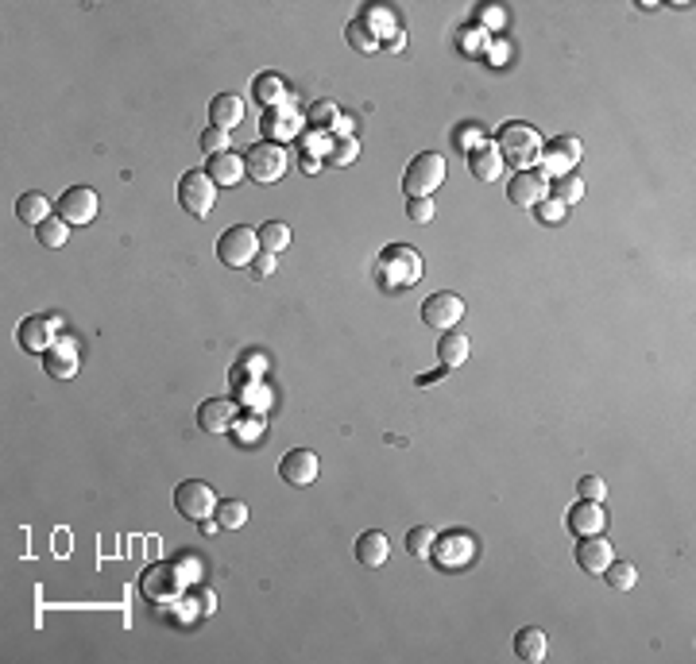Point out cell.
Masks as SVG:
<instances>
[{"mask_svg": "<svg viewBox=\"0 0 696 664\" xmlns=\"http://www.w3.org/2000/svg\"><path fill=\"white\" fill-rule=\"evenodd\" d=\"M495 147H499L507 166H514V171H531V166H538V159H541L546 139H541L531 124H503Z\"/></svg>", "mask_w": 696, "mask_h": 664, "instance_id": "obj_1", "label": "cell"}, {"mask_svg": "<svg viewBox=\"0 0 696 664\" xmlns=\"http://www.w3.org/2000/svg\"><path fill=\"white\" fill-rule=\"evenodd\" d=\"M445 181V159L437 151H425L418 159H410L406 174H403V193L410 198H430V193Z\"/></svg>", "mask_w": 696, "mask_h": 664, "instance_id": "obj_2", "label": "cell"}, {"mask_svg": "<svg viewBox=\"0 0 696 664\" xmlns=\"http://www.w3.org/2000/svg\"><path fill=\"white\" fill-rule=\"evenodd\" d=\"M422 279V255L415 247H387L379 259V282L387 290H398V286H415Z\"/></svg>", "mask_w": 696, "mask_h": 664, "instance_id": "obj_3", "label": "cell"}, {"mask_svg": "<svg viewBox=\"0 0 696 664\" xmlns=\"http://www.w3.org/2000/svg\"><path fill=\"white\" fill-rule=\"evenodd\" d=\"M217 494L210 483H201V479H186V483H178L174 487V510L178 518H186V522H205V518H213L217 514Z\"/></svg>", "mask_w": 696, "mask_h": 664, "instance_id": "obj_4", "label": "cell"}, {"mask_svg": "<svg viewBox=\"0 0 696 664\" xmlns=\"http://www.w3.org/2000/svg\"><path fill=\"white\" fill-rule=\"evenodd\" d=\"M260 252H263V247H260V232L244 228V225L221 232V240H217V259H221L225 267H252Z\"/></svg>", "mask_w": 696, "mask_h": 664, "instance_id": "obj_5", "label": "cell"}, {"mask_svg": "<svg viewBox=\"0 0 696 664\" xmlns=\"http://www.w3.org/2000/svg\"><path fill=\"white\" fill-rule=\"evenodd\" d=\"M244 166H248V178L252 181H263V186H271V181H279L282 174H287V147H279V143H252L248 155H244Z\"/></svg>", "mask_w": 696, "mask_h": 664, "instance_id": "obj_6", "label": "cell"}, {"mask_svg": "<svg viewBox=\"0 0 696 664\" xmlns=\"http://www.w3.org/2000/svg\"><path fill=\"white\" fill-rule=\"evenodd\" d=\"M213 201H217V181L210 174H205V171L183 174V181H178V205H183L190 217L205 220L213 213Z\"/></svg>", "mask_w": 696, "mask_h": 664, "instance_id": "obj_7", "label": "cell"}, {"mask_svg": "<svg viewBox=\"0 0 696 664\" xmlns=\"http://www.w3.org/2000/svg\"><path fill=\"white\" fill-rule=\"evenodd\" d=\"M460 317H464L460 294L442 290V294H430L422 302V324H425V329H433V332H453Z\"/></svg>", "mask_w": 696, "mask_h": 664, "instance_id": "obj_8", "label": "cell"}, {"mask_svg": "<svg viewBox=\"0 0 696 664\" xmlns=\"http://www.w3.org/2000/svg\"><path fill=\"white\" fill-rule=\"evenodd\" d=\"M580 163V139L576 136H558L553 143H546L541 147V174L546 178H565V174H573V166Z\"/></svg>", "mask_w": 696, "mask_h": 664, "instance_id": "obj_9", "label": "cell"}, {"mask_svg": "<svg viewBox=\"0 0 696 664\" xmlns=\"http://www.w3.org/2000/svg\"><path fill=\"white\" fill-rule=\"evenodd\" d=\"M549 198V178L541 171H519L507 181V201L514 209H538Z\"/></svg>", "mask_w": 696, "mask_h": 664, "instance_id": "obj_10", "label": "cell"}, {"mask_svg": "<svg viewBox=\"0 0 696 664\" xmlns=\"http://www.w3.org/2000/svg\"><path fill=\"white\" fill-rule=\"evenodd\" d=\"M55 209H58V217L67 220V225H89V220L101 213V198L89 186H70L58 198Z\"/></svg>", "mask_w": 696, "mask_h": 664, "instance_id": "obj_11", "label": "cell"}, {"mask_svg": "<svg viewBox=\"0 0 696 664\" xmlns=\"http://www.w3.org/2000/svg\"><path fill=\"white\" fill-rule=\"evenodd\" d=\"M317 472H321L317 452H309V448H294V452L282 456V464H279L282 483H290V487H309L317 479Z\"/></svg>", "mask_w": 696, "mask_h": 664, "instance_id": "obj_12", "label": "cell"}, {"mask_svg": "<svg viewBox=\"0 0 696 664\" xmlns=\"http://www.w3.org/2000/svg\"><path fill=\"white\" fill-rule=\"evenodd\" d=\"M198 425L205 429V433H232L236 429V402L232 398H210V402H201V410H198Z\"/></svg>", "mask_w": 696, "mask_h": 664, "instance_id": "obj_13", "label": "cell"}, {"mask_svg": "<svg viewBox=\"0 0 696 664\" xmlns=\"http://www.w3.org/2000/svg\"><path fill=\"white\" fill-rule=\"evenodd\" d=\"M615 560V549H611V541L603 537V533H596V537H580L576 544V564L580 571H588V576H600L603 568H608Z\"/></svg>", "mask_w": 696, "mask_h": 664, "instance_id": "obj_14", "label": "cell"}, {"mask_svg": "<svg viewBox=\"0 0 696 664\" xmlns=\"http://www.w3.org/2000/svg\"><path fill=\"white\" fill-rule=\"evenodd\" d=\"M50 329H55L50 317H28L20 324V348L31 351V356H47L50 344L58 341V332H50Z\"/></svg>", "mask_w": 696, "mask_h": 664, "instance_id": "obj_15", "label": "cell"}, {"mask_svg": "<svg viewBox=\"0 0 696 664\" xmlns=\"http://www.w3.org/2000/svg\"><path fill=\"white\" fill-rule=\"evenodd\" d=\"M603 526H608V514H603V506L600 502H580L569 510V529L580 533V537H596V533H603Z\"/></svg>", "mask_w": 696, "mask_h": 664, "instance_id": "obj_16", "label": "cell"}, {"mask_svg": "<svg viewBox=\"0 0 696 664\" xmlns=\"http://www.w3.org/2000/svg\"><path fill=\"white\" fill-rule=\"evenodd\" d=\"M47 371L55 375V379H74V375H77V348H74L70 336L58 332V341L50 344V351H47Z\"/></svg>", "mask_w": 696, "mask_h": 664, "instance_id": "obj_17", "label": "cell"}, {"mask_svg": "<svg viewBox=\"0 0 696 664\" xmlns=\"http://www.w3.org/2000/svg\"><path fill=\"white\" fill-rule=\"evenodd\" d=\"M205 174H210L217 186H240V181L248 178V166H244L240 155L225 151V155H213L210 166H205Z\"/></svg>", "mask_w": 696, "mask_h": 664, "instance_id": "obj_18", "label": "cell"}, {"mask_svg": "<svg viewBox=\"0 0 696 664\" xmlns=\"http://www.w3.org/2000/svg\"><path fill=\"white\" fill-rule=\"evenodd\" d=\"M472 356V341L464 332H442V341H437V359H442L445 371H457L460 363H468Z\"/></svg>", "mask_w": 696, "mask_h": 664, "instance_id": "obj_19", "label": "cell"}, {"mask_svg": "<svg viewBox=\"0 0 696 664\" xmlns=\"http://www.w3.org/2000/svg\"><path fill=\"white\" fill-rule=\"evenodd\" d=\"M240 120H244V101L236 93H217L213 105H210V124L232 132V128H236Z\"/></svg>", "mask_w": 696, "mask_h": 664, "instance_id": "obj_20", "label": "cell"}, {"mask_svg": "<svg viewBox=\"0 0 696 664\" xmlns=\"http://www.w3.org/2000/svg\"><path fill=\"white\" fill-rule=\"evenodd\" d=\"M387 553H391V544H387V533L379 529H368V533H360V541H356V560L364 568H379Z\"/></svg>", "mask_w": 696, "mask_h": 664, "instance_id": "obj_21", "label": "cell"}, {"mask_svg": "<svg viewBox=\"0 0 696 664\" xmlns=\"http://www.w3.org/2000/svg\"><path fill=\"white\" fill-rule=\"evenodd\" d=\"M302 128V120H299V112H294L290 105L287 109H271L267 116H263V132L271 136V143H279V139H290L294 132H299Z\"/></svg>", "mask_w": 696, "mask_h": 664, "instance_id": "obj_22", "label": "cell"}, {"mask_svg": "<svg viewBox=\"0 0 696 664\" xmlns=\"http://www.w3.org/2000/svg\"><path fill=\"white\" fill-rule=\"evenodd\" d=\"M468 166H472V178H480V181L503 178V155H499V147H492V143H484L480 151H472Z\"/></svg>", "mask_w": 696, "mask_h": 664, "instance_id": "obj_23", "label": "cell"}, {"mask_svg": "<svg viewBox=\"0 0 696 664\" xmlns=\"http://www.w3.org/2000/svg\"><path fill=\"white\" fill-rule=\"evenodd\" d=\"M252 89H255V101H260V105H267V109H279V105H287V101H290L287 82H282L279 74H260Z\"/></svg>", "mask_w": 696, "mask_h": 664, "instance_id": "obj_24", "label": "cell"}, {"mask_svg": "<svg viewBox=\"0 0 696 664\" xmlns=\"http://www.w3.org/2000/svg\"><path fill=\"white\" fill-rule=\"evenodd\" d=\"M514 653H519V660L526 664H538L541 657H546V633L534 630V626H526L514 633Z\"/></svg>", "mask_w": 696, "mask_h": 664, "instance_id": "obj_25", "label": "cell"}, {"mask_svg": "<svg viewBox=\"0 0 696 664\" xmlns=\"http://www.w3.org/2000/svg\"><path fill=\"white\" fill-rule=\"evenodd\" d=\"M50 209H55V205H50L43 193H23V198L16 201V217L23 220V225H31V228L43 225V220L50 217Z\"/></svg>", "mask_w": 696, "mask_h": 664, "instance_id": "obj_26", "label": "cell"}, {"mask_svg": "<svg viewBox=\"0 0 696 664\" xmlns=\"http://www.w3.org/2000/svg\"><path fill=\"white\" fill-rule=\"evenodd\" d=\"M549 193H553V201H561L565 209H569V205H576L580 198H584V178H576V174L553 178L549 181Z\"/></svg>", "mask_w": 696, "mask_h": 664, "instance_id": "obj_27", "label": "cell"}, {"mask_svg": "<svg viewBox=\"0 0 696 664\" xmlns=\"http://www.w3.org/2000/svg\"><path fill=\"white\" fill-rule=\"evenodd\" d=\"M255 232H260V247H263V252L279 255V252H287V247H290V228L282 225V220H267V225H260Z\"/></svg>", "mask_w": 696, "mask_h": 664, "instance_id": "obj_28", "label": "cell"}, {"mask_svg": "<svg viewBox=\"0 0 696 664\" xmlns=\"http://www.w3.org/2000/svg\"><path fill=\"white\" fill-rule=\"evenodd\" d=\"M600 576L608 580L615 591H630V588H635V583H638V571H635V564H630V560H611V564L603 568Z\"/></svg>", "mask_w": 696, "mask_h": 664, "instance_id": "obj_29", "label": "cell"}, {"mask_svg": "<svg viewBox=\"0 0 696 664\" xmlns=\"http://www.w3.org/2000/svg\"><path fill=\"white\" fill-rule=\"evenodd\" d=\"M344 39H348V43H352V47L360 50V55H376V50L383 47L379 39L371 35V28H368L364 20H352V23H348V28H344Z\"/></svg>", "mask_w": 696, "mask_h": 664, "instance_id": "obj_30", "label": "cell"}, {"mask_svg": "<svg viewBox=\"0 0 696 664\" xmlns=\"http://www.w3.org/2000/svg\"><path fill=\"white\" fill-rule=\"evenodd\" d=\"M433 544H437V533L430 526H415L406 533V553L418 556V560H430L433 556Z\"/></svg>", "mask_w": 696, "mask_h": 664, "instance_id": "obj_31", "label": "cell"}, {"mask_svg": "<svg viewBox=\"0 0 696 664\" xmlns=\"http://www.w3.org/2000/svg\"><path fill=\"white\" fill-rule=\"evenodd\" d=\"M364 23L371 28V35L379 39V43H387V39H395L398 28H395V16L387 8H364Z\"/></svg>", "mask_w": 696, "mask_h": 664, "instance_id": "obj_32", "label": "cell"}, {"mask_svg": "<svg viewBox=\"0 0 696 664\" xmlns=\"http://www.w3.org/2000/svg\"><path fill=\"white\" fill-rule=\"evenodd\" d=\"M35 236L43 240L47 247H62V243L70 240V225H67V220H62V217H47L43 225L35 228Z\"/></svg>", "mask_w": 696, "mask_h": 664, "instance_id": "obj_33", "label": "cell"}, {"mask_svg": "<svg viewBox=\"0 0 696 664\" xmlns=\"http://www.w3.org/2000/svg\"><path fill=\"white\" fill-rule=\"evenodd\" d=\"M244 522H248V506H244V502L232 499V502L217 506V526H221V529H240Z\"/></svg>", "mask_w": 696, "mask_h": 664, "instance_id": "obj_34", "label": "cell"}, {"mask_svg": "<svg viewBox=\"0 0 696 664\" xmlns=\"http://www.w3.org/2000/svg\"><path fill=\"white\" fill-rule=\"evenodd\" d=\"M198 143H201V151L210 155V159H213V155H225V151L232 147V139H228V132H225V128H213V124L205 128Z\"/></svg>", "mask_w": 696, "mask_h": 664, "instance_id": "obj_35", "label": "cell"}, {"mask_svg": "<svg viewBox=\"0 0 696 664\" xmlns=\"http://www.w3.org/2000/svg\"><path fill=\"white\" fill-rule=\"evenodd\" d=\"M356 155H360V143H356L352 136H344V139H337V143H333V151L326 155V159H329L333 166H344V163H352Z\"/></svg>", "mask_w": 696, "mask_h": 664, "instance_id": "obj_36", "label": "cell"}, {"mask_svg": "<svg viewBox=\"0 0 696 664\" xmlns=\"http://www.w3.org/2000/svg\"><path fill=\"white\" fill-rule=\"evenodd\" d=\"M457 147L460 151H480L484 147V128H476V124H460L457 128Z\"/></svg>", "mask_w": 696, "mask_h": 664, "instance_id": "obj_37", "label": "cell"}, {"mask_svg": "<svg viewBox=\"0 0 696 664\" xmlns=\"http://www.w3.org/2000/svg\"><path fill=\"white\" fill-rule=\"evenodd\" d=\"M406 217L415 220V225H430V220H433V201L430 198H410L406 201Z\"/></svg>", "mask_w": 696, "mask_h": 664, "instance_id": "obj_38", "label": "cell"}, {"mask_svg": "<svg viewBox=\"0 0 696 664\" xmlns=\"http://www.w3.org/2000/svg\"><path fill=\"white\" fill-rule=\"evenodd\" d=\"M576 487H580V499H588V502H603V494H608V487H603L600 475H584Z\"/></svg>", "mask_w": 696, "mask_h": 664, "instance_id": "obj_39", "label": "cell"}, {"mask_svg": "<svg viewBox=\"0 0 696 664\" xmlns=\"http://www.w3.org/2000/svg\"><path fill=\"white\" fill-rule=\"evenodd\" d=\"M337 105H333V101H317V105L314 109H309V120H314V124H321V128H326V124H333V120H337Z\"/></svg>", "mask_w": 696, "mask_h": 664, "instance_id": "obj_40", "label": "cell"}, {"mask_svg": "<svg viewBox=\"0 0 696 664\" xmlns=\"http://www.w3.org/2000/svg\"><path fill=\"white\" fill-rule=\"evenodd\" d=\"M252 275L255 279H271V275H275V252H260V255H255Z\"/></svg>", "mask_w": 696, "mask_h": 664, "instance_id": "obj_41", "label": "cell"}, {"mask_svg": "<svg viewBox=\"0 0 696 664\" xmlns=\"http://www.w3.org/2000/svg\"><path fill=\"white\" fill-rule=\"evenodd\" d=\"M538 209H541V217H546V220H561L565 217V205L561 201H541Z\"/></svg>", "mask_w": 696, "mask_h": 664, "instance_id": "obj_42", "label": "cell"}, {"mask_svg": "<svg viewBox=\"0 0 696 664\" xmlns=\"http://www.w3.org/2000/svg\"><path fill=\"white\" fill-rule=\"evenodd\" d=\"M198 598H201V615H213V606H217V598L210 588H198Z\"/></svg>", "mask_w": 696, "mask_h": 664, "instance_id": "obj_43", "label": "cell"}, {"mask_svg": "<svg viewBox=\"0 0 696 664\" xmlns=\"http://www.w3.org/2000/svg\"><path fill=\"white\" fill-rule=\"evenodd\" d=\"M302 171H306V174L321 171V159H314V155H306V159H302Z\"/></svg>", "mask_w": 696, "mask_h": 664, "instance_id": "obj_44", "label": "cell"}, {"mask_svg": "<svg viewBox=\"0 0 696 664\" xmlns=\"http://www.w3.org/2000/svg\"><path fill=\"white\" fill-rule=\"evenodd\" d=\"M383 47H387V50H403V31H398L395 39H387V43H383Z\"/></svg>", "mask_w": 696, "mask_h": 664, "instance_id": "obj_45", "label": "cell"}]
</instances>
